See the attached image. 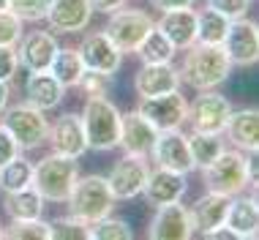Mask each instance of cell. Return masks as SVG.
Segmentation results:
<instances>
[{"label":"cell","mask_w":259,"mask_h":240,"mask_svg":"<svg viewBox=\"0 0 259 240\" xmlns=\"http://www.w3.org/2000/svg\"><path fill=\"white\" fill-rule=\"evenodd\" d=\"M183 63H180V82L188 88L199 90H215L232 74V63H229L227 52L221 44H191L183 49Z\"/></svg>","instance_id":"cell-1"},{"label":"cell","mask_w":259,"mask_h":240,"mask_svg":"<svg viewBox=\"0 0 259 240\" xmlns=\"http://www.w3.org/2000/svg\"><path fill=\"white\" fill-rule=\"evenodd\" d=\"M82 131H85L88 150H115L120 139V117L123 112L107 96H85V107L79 112Z\"/></svg>","instance_id":"cell-2"},{"label":"cell","mask_w":259,"mask_h":240,"mask_svg":"<svg viewBox=\"0 0 259 240\" xmlns=\"http://www.w3.org/2000/svg\"><path fill=\"white\" fill-rule=\"evenodd\" d=\"M79 158L60 156V153H50L33 164V188L44 196V202L66 205L68 194H71L76 178H79Z\"/></svg>","instance_id":"cell-3"},{"label":"cell","mask_w":259,"mask_h":240,"mask_svg":"<svg viewBox=\"0 0 259 240\" xmlns=\"http://www.w3.org/2000/svg\"><path fill=\"white\" fill-rule=\"evenodd\" d=\"M115 194L109 191V183L104 175H85V178H76L71 194H68V213L79 221H99V218L109 216L115 210Z\"/></svg>","instance_id":"cell-4"},{"label":"cell","mask_w":259,"mask_h":240,"mask_svg":"<svg viewBox=\"0 0 259 240\" xmlns=\"http://www.w3.org/2000/svg\"><path fill=\"white\" fill-rule=\"evenodd\" d=\"M207 191L224 194V196H237L251 186L248 180V167H246V153L240 150H224L210 161L207 167L199 169Z\"/></svg>","instance_id":"cell-5"},{"label":"cell","mask_w":259,"mask_h":240,"mask_svg":"<svg viewBox=\"0 0 259 240\" xmlns=\"http://www.w3.org/2000/svg\"><path fill=\"white\" fill-rule=\"evenodd\" d=\"M0 123L9 129V134L17 139L19 150H33L47 142V134H50V120L33 104H14L6 107L0 115Z\"/></svg>","instance_id":"cell-6"},{"label":"cell","mask_w":259,"mask_h":240,"mask_svg":"<svg viewBox=\"0 0 259 240\" xmlns=\"http://www.w3.org/2000/svg\"><path fill=\"white\" fill-rule=\"evenodd\" d=\"M156 19L148 11L139 9H117L109 14V22L104 27V33L109 36V41L115 44L120 52H134L148 33L153 30Z\"/></svg>","instance_id":"cell-7"},{"label":"cell","mask_w":259,"mask_h":240,"mask_svg":"<svg viewBox=\"0 0 259 240\" xmlns=\"http://www.w3.org/2000/svg\"><path fill=\"white\" fill-rule=\"evenodd\" d=\"M137 112L156 131H172V129H183L186 115H188V101L180 90H172V93L139 98Z\"/></svg>","instance_id":"cell-8"},{"label":"cell","mask_w":259,"mask_h":240,"mask_svg":"<svg viewBox=\"0 0 259 240\" xmlns=\"http://www.w3.org/2000/svg\"><path fill=\"white\" fill-rule=\"evenodd\" d=\"M232 68H251L259 60V27L254 19L240 17L232 19L227 27V36L221 41Z\"/></svg>","instance_id":"cell-9"},{"label":"cell","mask_w":259,"mask_h":240,"mask_svg":"<svg viewBox=\"0 0 259 240\" xmlns=\"http://www.w3.org/2000/svg\"><path fill=\"white\" fill-rule=\"evenodd\" d=\"M229 115H232V101L219 90H199V96L188 104L186 120H191L194 131L205 134H224Z\"/></svg>","instance_id":"cell-10"},{"label":"cell","mask_w":259,"mask_h":240,"mask_svg":"<svg viewBox=\"0 0 259 240\" xmlns=\"http://www.w3.org/2000/svg\"><path fill=\"white\" fill-rule=\"evenodd\" d=\"M58 49H60V44H58V38H55V33L50 27H47V30H30L27 36L19 38V44H17L19 68H25L27 74L50 71Z\"/></svg>","instance_id":"cell-11"},{"label":"cell","mask_w":259,"mask_h":240,"mask_svg":"<svg viewBox=\"0 0 259 240\" xmlns=\"http://www.w3.org/2000/svg\"><path fill=\"white\" fill-rule=\"evenodd\" d=\"M148 158H139V156H123L120 161H115L107 175L109 183V191L115 194L117 202L125 199H134V196L142 194L145 180H148Z\"/></svg>","instance_id":"cell-12"},{"label":"cell","mask_w":259,"mask_h":240,"mask_svg":"<svg viewBox=\"0 0 259 240\" xmlns=\"http://www.w3.org/2000/svg\"><path fill=\"white\" fill-rule=\"evenodd\" d=\"M150 158H153V164L161 167V169H172V172H180V175L194 172L188 139L180 129L158 131L156 145H153V150H150Z\"/></svg>","instance_id":"cell-13"},{"label":"cell","mask_w":259,"mask_h":240,"mask_svg":"<svg viewBox=\"0 0 259 240\" xmlns=\"http://www.w3.org/2000/svg\"><path fill=\"white\" fill-rule=\"evenodd\" d=\"M82 58V66L88 71H99V74H117V68L123 66V52L109 41L107 33H88L82 38V44L76 47Z\"/></svg>","instance_id":"cell-14"},{"label":"cell","mask_w":259,"mask_h":240,"mask_svg":"<svg viewBox=\"0 0 259 240\" xmlns=\"http://www.w3.org/2000/svg\"><path fill=\"white\" fill-rule=\"evenodd\" d=\"M50 139L52 150L60 156H71V158H82L88 153V142H85V131H82V117L76 112H63L60 117H55L50 123Z\"/></svg>","instance_id":"cell-15"},{"label":"cell","mask_w":259,"mask_h":240,"mask_svg":"<svg viewBox=\"0 0 259 240\" xmlns=\"http://www.w3.org/2000/svg\"><path fill=\"white\" fill-rule=\"evenodd\" d=\"M156 137H158V131L153 129L137 109L125 112V115L120 117V139H117V147L123 150V156L150 158Z\"/></svg>","instance_id":"cell-16"},{"label":"cell","mask_w":259,"mask_h":240,"mask_svg":"<svg viewBox=\"0 0 259 240\" xmlns=\"http://www.w3.org/2000/svg\"><path fill=\"white\" fill-rule=\"evenodd\" d=\"M93 9L88 0H50V11H47L44 22L50 25L52 33H82L88 30Z\"/></svg>","instance_id":"cell-17"},{"label":"cell","mask_w":259,"mask_h":240,"mask_svg":"<svg viewBox=\"0 0 259 240\" xmlns=\"http://www.w3.org/2000/svg\"><path fill=\"white\" fill-rule=\"evenodd\" d=\"M150 240H188L194 237L191 218H188V208L180 202H169L156 208L150 227H148Z\"/></svg>","instance_id":"cell-18"},{"label":"cell","mask_w":259,"mask_h":240,"mask_svg":"<svg viewBox=\"0 0 259 240\" xmlns=\"http://www.w3.org/2000/svg\"><path fill=\"white\" fill-rule=\"evenodd\" d=\"M188 191V183L186 175L172 172V169H150L148 180H145L142 196L150 208H161V205H169V202H180Z\"/></svg>","instance_id":"cell-19"},{"label":"cell","mask_w":259,"mask_h":240,"mask_svg":"<svg viewBox=\"0 0 259 240\" xmlns=\"http://www.w3.org/2000/svg\"><path fill=\"white\" fill-rule=\"evenodd\" d=\"M134 90L139 98L180 90V71L172 63H142V68L134 74Z\"/></svg>","instance_id":"cell-20"},{"label":"cell","mask_w":259,"mask_h":240,"mask_svg":"<svg viewBox=\"0 0 259 240\" xmlns=\"http://www.w3.org/2000/svg\"><path fill=\"white\" fill-rule=\"evenodd\" d=\"M229 202H232V196H224V194H215V191L202 194L199 199L188 208V218H191L194 237H197V235L202 237L205 232L221 227V224L227 221Z\"/></svg>","instance_id":"cell-21"},{"label":"cell","mask_w":259,"mask_h":240,"mask_svg":"<svg viewBox=\"0 0 259 240\" xmlns=\"http://www.w3.org/2000/svg\"><path fill=\"white\" fill-rule=\"evenodd\" d=\"M156 27L169 38V44L183 52L191 44H197V11L191 9H175V11H161Z\"/></svg>","instance_id":"cell-22"},{"label":"cell","mask_w":259,"mask_h":240,"mask_svg":"<svg viewBox=\"0 0 259 240\" xmlns=\"http://www.w3.org/2000/svg\"><path fill=\"white\" fill-rule=\"evenodd\" d=\"M224 134L235 145V150H240V153L259 150V112H256V107L232 109L227 126H224Z\"/></svg>","instance_id":"cell-23"},{"label":"cell","mask_w":259,"mask_h":240,"mask_svg":"<svg viewBox=\"0 0 259 240\" xmlns=\"http://www.w3.org/2000/svg\"><path fill=\"white\" fill-rule=\"evenodd\" d=\"M227 227H232L240 240H254L259 235V202H256V194L251 196H243L237 194L232 196L229 202V210H227Z\"/></svg>","instance_id":"cell-24"},{"label":"cell","mask_w":259,"mask_h":240,"mask_svg":"<svg viewBox=\"0 0 259 240\" xmlns=\"http://www.w3.org/2000/svg\"><path fill=\"white\" fill-rule=\"evenodd\" d=\"M63 93H66V88H63V85H60L58 79H55V76H52L50 71H36V74L27 76V85H25L27 104L38 107L41 112L60 107Z\"/></svg>","instance_id":"cell-25"},{"label":"cell","mask_w":259,"mask_h":240,"mask_svg":"<svg viewBox=\"0 0 259 240\" xmlns=\"http://www.w3.org/2000/svg\"><path fill=\"white\" fill-rule=\"evenodd\" d=\"M3 210L11 221L41 218V213H44V196L33 186L19 188V191H9V194H3Z\"/></svg>","instance_id":"cell-26"},{"label":"cell","mask_w":259,"mask_h":240,"mask_svg":"<svg viewBox=\"0 0 259 240\" xmlns=\"http://www.w3.org/2000/svg\"><path fill=\"white\" fill-rule=\"evenodd\" d=\"M50 74L58 79L63 88H76L79 76L85 74V66H82V58L74 47H60L58 55H55L52 66H50Z\"/></svg>","instance_id":"cell-27"},{"label":"cell","mask_w":259,"mask_h":240,"mask_svg":"<svg viewBox=\"0 0 259 240\" xmlns=\"http://www.w3.org/2000/svg\"><path fill=\"white\" fill-rule=\"evenodd\" d=\"M134 52L142 63H172L175 55H178V49L169 44V38H166L156 25H153V30L139 41V47Z\"/></svg>","instance_id":"cell-28"},{"label":"cell","mask_w":259,"mask_h":240,"mask_svg":"<svg viewBox=\"0 0 259 240\" xmlns=\"http://www.w3.org/2000/svg\"><path fill=\"white\" fill-rule=\"evenodd\" d=\"M186 139H188V150H191L194 169L207 167L210 161H213V158L224 150V139H221V134L191 131V134H186Z\"/></svg>","instance_id":"cell-29"},{"label":"cell","mask_w":259,"mask_h":240,"mask_svg":"<svg viewBox=\"0 0 259 240\" xmlns=\"http://www.w3.org/2000/svg\"><path fill=\"white\" fill-rule=\"evenodd\" d=\"M33 186V164L25 156H14L0 167V191H19V188Z\"/></svg>","instance_id":"cell-30"},{"label":"cell","mask_w":259,"mask_h":240,"mask_svg":"<svg viewBox=\"0 0 259 240\" xmlns=\"http://www.w3.org/2000/svg\"><path fill=\"white\" fill-rule=\"evenodd\" d=\"M229 19L221 17L219 11L213 9H202L197 11V41L199 44H221L224 36H227Z\"/></svg>","instance_id":"cell-31"},{"label":"cell","mask_w":259,"mask_h":240,"mask_svg":"<svg viewBox=\"0 0 259 240\" xmlns=\"http://www.w3.org/2000/svg\"><path fill=\"white\" fill-rule=\"evenodd\" d=\"M90 237L93 240H134V229H131L128 221L115 218L109 213L90 224Z\"/></svg>","instance_id":"cell-32"},{"label":"cell","mask_w":259,"mask_h":240,"mask_svg":"<svg viewBox=\"0 0 259 240\" xmlns=\"http://www.w3.org/2000/svg\"><path fill=\"white\" fill-rule=\"evenodd\" d=\"M3 237H9V240H52L50 237V221H41V218L11 221L3 229Z\"/></svg>","instance_id":"cell-33"},{"label":"cell","mask_w":259,"mask_h":240,"mask_svg":"<svg viewBox=\"0 0 259 240\" xmlns=\"http://www.w3.org/2000/svg\"><path fill=\"white\" fill-rule=\"evenodd\" d=\"M50 237L52 240H93L90 237V224L74 218L71 213L63 218H55L50 224Z\"/></svg>","instance_id":"cell-34"},{"label":"cell","mask_w":259,"mask_h":240,"mask_svg":"<svg viewBox=\"0 0 259 240\" xmlns=\"http://www.w3.org/2000/svg\"><path fill=\"white\" fill-rule=\"evenodd\" d=\"M6 9L22 22H44L47 11H50V0H9Z\"/></svg>","instance_id":"cell-35"},{"label":"cell","mask_w":259,"mask_h":240,"mask_svg":"<svg viewBox=\"0 0 259 240\" xmlns=\"http://www.w3.org/2000/svg\"><path fill=\"white\" fill-rule=\"evenodd\" d=\"M22 19H17L9 9H0V47H17L22 38Z\"/></svg>","instance_id":"cell-36"},{"label":"cell","mask_w":259,"mask_h":240,"mask_svg":"<svg viewBox=\"0 0 259 240\" xmlns=\"http://www.w3.org/2000/svg\"><path fill=\"white\" fill-rule=\"evenodd\" d=\"M109 85H112V76L109 74H99V71H88L79 76L76 88L82 90L85 96H107L109 93Z\"/></svg>","instance_id":"cell-37"},{"label":"cell","mask_w":259,"mask_h":240,"mask_svg":"<svg viewBox=\"0 0 259 240\" xmlns=\"http://www.w3.org/2000/svg\"><path fill=\"white\" fill-rule=\"evenodd\" d=\"M207 9L219 11L221 17H227L229 22H232V19L246 17L248 9H251V0H207Z\"/></svg>","instance_id":"cell-38"},{"label":"cell","mask_w":259,"mask_h":240,"mask_svg":"<svg viewBox=\"0 0 259 240\" xmlns=\"http://www.w3.org/2000/svg\"><path fill=\"white\" fill-rule=\"evenodd\" d=\"M19 71L17 47H0V82H11Z\"/></svg>","instance_id":"cell-39"},{"label":"cell","mask_w":259,"mask_h":240,"mask_svg":"<svg viewBox=\"0 0 259 240\" xmlns=\"http://www.w3.org/2000/svg\"><path fill=\"white\" fill-rule=\"evenodd\" d=\"M19 145H17V139L9 134V129H6L3 123H0V167L6 164V161H11L14 156H19Z\"/></svg>","instance_id":"cell-40"},{"label":"cell","mask_w":259,"mask_h":240,"mask_svg":"<svg viewBox=\"0 0 259 240\" xmlns=\"http://www.w3.org/2000/svg\"><path fill=\"white\" fill-rule=\"evenodd\" d=\"M90 3V9H93V14L99 11V14H112V11H117V9H123L128 0H88Z\"/></svg>","instance_id":"cell-41"},{"label":"cell","mask_w":259,"mask_h":240,"mask_svg":"<svg viewBox=\"0 0 259 240\" xmlns=\"http://www.w3.org/2000/svg\"><path fill=\"white\" fill-rule=\"evenodd\" d=\"M202 237H205V240H240V235H237L232 227H227V224H221V227L205 232Z\"/></svg>","instance_id":"cell-42"},{"label":"cell","mask_w":259,"mask_h":240,"mask_svg":"<svg viewBox=\"0 0 259 240\" xmlns=\"http://www.w3.org/2000/svg\"><path fill=\"white\" fill-rule=\"evenodd\" d=\"M150 3L158 11H175V9H191L197 0H150Z\"/></svg>","instance_id":"cell-43"},{"label":"cell","mask_w":259,"mask_h":240,"mask_svg":"<svg viewBox=\"0 0 259 240\" xmlns=\"http://www.w3.org/2000/svg\"><path fill=\"white\" fill-rule=\"evenodd\" d=\"M9 98H11L9 82H0V115H3V109H6V107H9Z\"/></svg>","instance_id":"cell-44"},{"label":"cell","mask_w":259,"mask_h":240,"mask_svg":"<svg viewBox=\"0 0 259 240\" xmlns=\"http://www.w3.org/2000/svg\"><path fill=\"white\" fill-rule=\"evenodd\" d=\"M6 6H9V0H0V9H6Z\"/></svg>","instance_id":"cell-45"},{"label":"cell","mask_w":259,"mask_h":240,"mask_svg":"<svg viewBox=\"0 0 259 240\" xmlns=\"http://www.w3.org/2000/svg\"><path fill=\"white\" fill-rule=\"evenodd\" d=\"M0 240H3V224H0Z\"/></svg>","instance_id":"cell-46"}]
</instances>
